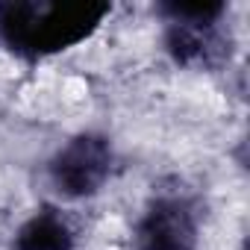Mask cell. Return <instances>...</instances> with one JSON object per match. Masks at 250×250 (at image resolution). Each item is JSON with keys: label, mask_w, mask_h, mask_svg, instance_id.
I'll list each match as a JSON object with an SVG mask.
<instances>
[{"label": "cell", "mask_w": 250, "mask_h": 250, "mask_svg": "<svg viewBox=\"0 0 250 250\" xmlns=\"http://www.w3.org/2000/svg\"><path fill=\"white\" fill-rule=\"evenodd\" d=\"M197 212L180 194H159L136 227V250H194Z\"/></svg>", "instance_id": "obj_3"}, {"label": "cell", "mask_w": 250, "mask_h": 250, "mask_svg": "<svg viewBox=\"0 0 250 250\" xmlns=\"http://www.w3.org/2000/svg\"><path fill=\"white\" fill-rule=\"evenodd\" d=\"M165 50L183 68H218L229 53V42L224 39L221 24H168Z\"/></svg>", "instance_id": "obj_4"}, {"label": "cell", "mask_w": 250, "mask_h": 250, "mask_svg": "<svg viewBox=\"0 0 250 250\" xmlns=\"http://www.w3.org/2000/svg\"><path fill=\"white\" fill-rule=\"evenodd\" d=\"M159 15L168 24H221V18L227 15V3L224 0H165L159 6Z\"/></svg>", "instance_id": "obj_6"}, {"label": "cell", "mask_w": 250, "mask_h": 250, "mask_svg": "<svg viewBox=\"0 0 250 250\" xmlns=\"http://www.w3.org/2000/svg\"><path fill=\"white\" fill-rule=\"evenodd\" d=\"M115 150L100 133H80L68 139L50 159L47 174L53 188L68 200L94 197L112 177Z\"/></svg>", "instance_id": "obj_2"}, {"label": "cell", "mask_w": 250, "mask_h": 250, "mask_svg": "<svg viewBox=\"0 0 250 250\" xmlns=\"http://www.w3.org/2000/svg\"><path fill=\"white\" fill-rule=\"evenodd\" d=\"M112 15L97 0H9L0 3V44L24 59H47L91 39Z\"/></svg>", "instance_id": "obj_1"}, {"label": "cell", "mask_w": 250, "mask_h": 250, "mask_svg": "<svg viewBox=\"0 0 250 250\" xmlns=\"http://www.w3.org/2000/svg\"><path fill=\"white\" fill-rule=\"evenodd\" d=\"M74 244H77L74 227L56 209H42L30 215L18 227L12 241L15 250H74Z\"/></svg>", "instance_id": "obj_5"}]
</instances>
